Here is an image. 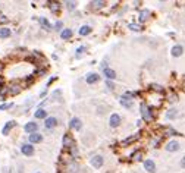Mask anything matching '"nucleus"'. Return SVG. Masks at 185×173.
<instances>
[{"label": "nucleus", "instance_id": "19", "mask_svg": "<svg viewBox=\"0 0 185 173\" xmlns=\"http://www.w3.org/2000/svg\"><path fill=\"white\" fill-rule=\"evenodd\" d=\"M15 125H16V122H13V120H10V122H8V123L5 125L3 131H2V132H3V135H8L9 131H10V129H12V128H13Z\"/></svg>", "mask_w": 185, "mask_h": 173}, {"label": "nucleus", "instance_id": "8", "mask_svg": "<svg viewBox=\"0 0 185 173\" xmlns=\"http://www.w3.org/2000/svg\"><path fill=\"white\" fill-rule=\"evenodd\" d=\"M91 166L92 167H96V169H100L101 166H103V157L101 156H94L91 158Z\"/></svg>", "mask_w": 185, "mask_h": 173}, {"label": "nucleus", "instance_id": "34", "mask_svg": "<svg viewBox=\"0 0 185 173\" xmlns=\"http://www.w3.org/2000/svg\"><path fill=\"white\" fill-rule=\"evenodd\" d=\"M106 85H107V88H109V90H113V88H115V85H113L112 81H106Z\"/></svg>", "mask_w": 185, "mask_h": 173}, {"label": "nucleus", "instance_id": "26", "mask_svg": "<svg viewBox=\"0 0 185 173\" xmlns=\"http://www.w3.org/2000/svg\"><path fill=\"white\" fill-rule=\"evenodd\" d=\"M19 91H21V87H19V85H12V87L9 88V94L15 95V94H18Z\"/></svg>", "mask_w": 185, "mask_h": 173}, {"label": "nucleus", "instance_id": "4", "mask_svg": "<svg viewBox=\"0 0 185 173\" xmlns=\"http://www.w3.org/2000/svg\"><path fill=\"white\" fill-rule=\"evenodd\" d=\"M166 151H169V153H173V151H178L179 150V142L178 141H170V142H168L166 144Z\"/></svg>", "mask_w": 185, "mask_h": 173}, {"label": "nucleus", "instance_id": "20", "mask_svg": "<svg viewBox=\"0 0 185 173\" xmlns=\"http://www.w3.org/2000/svg\"><path fill=\"white\" fill-rule=\"evenodd\" d=\"M63 147L65 148H71V147H74V142L71 140V137L69 135H65L63 137Z\"/></svg>", "mask_w": 185, "mask_h": 173}, {"label": "nucleus", "instance_id": "6", "mask_svg": "<svg viewBox=\"0 0 185 173\" xmlns=\"http://www.w3.org/2000/svg\"><path fill=\"white\" fill-rule=\"evenodd\" d=\"M58 125V119L56 117H46V122H44V128L46 129H51Z\"/></svg>", "mask_w": 185, "mask_h": 173}, {"label": "nucleus", "instance_id": "17", "mask_svg": "<svg viewBox=\"0 0 185 173\" xmlns=\"http://www.w3.org/2000/svg\"><path fill=\"white\" fill-rule=\"evenodd\" d=\"M90 6H91V9H101L103 6H106V3L103 0H92Z\"/></svg>", "mask_w": 185, "mask_h": 173}, {"label": "nucleus", "instance_id": "32", "mask_svg": "<svg viewBox=\"0 0 185 173\" xmlns=\"http://www.w3.org/2000/svg\"><path fill=\"white\" fill-rule=\"evenodd\" d=\"M75 2H66V8L69 9V10H74V9H75Z\"/></svg>", "mask_w": 185, "mask_h": 173}, {"label": "nucleus", "instance_id": "18", "mask_svg": "<svg viewBox=\"0 0 185 173\" xmlns=\"http://www.w3.org/2000/svg\"><path fill=\"white\" fill-rule=\"evenodd\" d=\"M72 29H69V28H66V29H62V33H60V37H62V40H69L71 37H72Z\"/></svg>", "mask_w": 185, "mask_h": 173}, {"label": "nucleus", "instance_id": "29", "mask_svg": "<svg viewBox=\"0 0 185 173\" xmlns=\"http://www.w3.org/2000/svg\"><path fill=\"white\" fill-rule=\"evenodd\" d=\"M132 160H137V161H141L143 160V153L141 151H137L132 154Z\"/></svg>", "mask_w": 185, "mask_h": 173}, {"label": "nucleus", "instance_id": "14", "mask_svg": "<svg viewBox=\"0 0 185 173\" xmlns=\"http://www.w3.org/2000/svg\"><path fill=\"white\" fill-rule=\"evenodd\" d=\"M103 74H104V76L107 78V81H112V79L116 78V72H115L113 69H109V67H106V69L103 71Z\"/></svg>", "mask_w": 185, "mask_h": 173}, {"label": "nucleus", "instance_id": "5", "mask_svg": "<svg viewBox=\"0 0 185 173\" xmlns=\"http://www.w3.org/2000/svg\"><path fill=\"white\" fill-rule=\"evenodd\" d=\"M21 151H22V154H25V156H33L34 154V147L31 145V144H22Z\"/></svg>", "mask_w": 185, "mask_h": 173}, {"label": "nucleus", "instance_id": "28", "mask_svg": "<svg viewBox=\"0 0 185 173\" xmlns=\"http://www.w3.org/2000/svg\"><path fill=\"white\" fill-rule=\"evenodd\" d=\"M150 88H152L153 91H157V92H165L163 87H162V85H159V84H152V85H150Z\"/></svg>", "mask_w": 185, "mask_h": 173}, {"label": "nucleus", "instance_id": "11", "mask_svg": "<svg viewBox=\"0 0 185 173\" xmlns=\"http://www.w3.org/2000/svg\"><path fill=\"white\" fill-rule=\"evenodd\" d=\"M25 132H28V133H35L37 132V129H38V125L34 123V122H28V123L25 125Z\"/></svg>", "mask_w": 185, "mask_h": 173}, {"label": "nucleus", "instance_id": "30", "mask_svg": "<svg viewBox=\"0 0 185 173\" xmlns=\"http://www.w3.org/2000/svg\"><path fill=\"white\" fill-rule=\"evenodd\" d=\"M163 132H165V135H178L176 131H173L172 128H165V129H163Z\"/></svg>", "mask_w": 185, "mask_h": 173}, {"label": "nucleus", "instance_id": "1", "mask_svg": "<svg viewBox=\"0 0 185 173\" xmlns=\"http://www.w3.org/2000/svg\"><path fill=\"white\" fill-rule=\"evenodd\" d=\"M140 107H141V115H143V119L145 120V122H150V120L153 119L152 110H150V109L147 107V106H145L144 103L141 104V106H140Z\"/></svg>", "mask_w": 185, "mask_h": 173}, {"label": "nucleus", "instance_id": "36", "mask_svg": "<svg viewBox=\"0 0 185 173\" xmlns=\"http://www.w3.org/2000/svg\"><path fill=\"white\" fill-rule=\"evenodd\" d=\"M54 28H56V29H60V28H62V22H56V25H54Z\"/></svg>", "mask_w": 185, "mask_h": 173}, {"label": "nucleus", "instance_id": "37", "mask_svg": "<svg viewBox=\"0 0 185 173\" xmlns=\"http://www.w3.org/2000/svg\"><path fill=\"white\" fill-rule=\"evenodd\" d=\"M181 166L185 169V157H182V160H181Z\"/></svg>", "mask_w": 185, "mask_h": 173}, {"label": "nucleus", "instance_id": "39", "mask_svg": "<svg viewBox=\"0 0 185 173\" xmlns=\"http://www.w3.org/2000/svg\"><path fill=\"white\" fill-rule=\"evenodd\" d=\"M0 69H2V63H0Z\"/></svg>", "mask_w": 185, "mask_h": 173}, {"label": "nucleus", "instance_id": "22", "mask_svg": "<svg viewBox=\"0 0 185 173\" xmlns=\"http://www.w3.org/2000/svg\"><path fill=\"white\" fill-rule=\"evenodd\" d=\"M40 24H41V26L44 28V29H47V31H50V29H51L50 22H49L46 18H40Z\"/></svg>", "mask_w": 185, "mask_h": 173}, {"label": "nucleus", "instance_id": "2", "mask_svg": "<svg viewBox=\"0 0 185 173\" xmlns=\"http://www.w3.org/2000/svg\"><path fill=\"white\" fill-rule=\"evenodd\" d=\"M119 103H120L125 109H131V107H132V104H134L132 99H131V97H128V95H122V97L119 99Z\"/></svg>", "mask_w": 185, "mask_h": 173}, {"label": "nucleus", "instance_id": "7", "mask_svg": "<svg viewBox=\"0 0 185 173\" xmlns=\"http://www.w3.org/2000/svg\"><path fill=\"white\" fill-rule=\"evenodd\" d=\"M81 126H82V123H81V120H79L78 117H74V119H71V122H69V128H71V129L79 131V129H81Z\"/></svg>", "mask_w": 185, "mask_h": 173}, {"label": "nucleus", "instance_id": "15", "mask_svg": "<svg viewBox=\"0 0 185 173\" xmlns=\"http://www.w3.org/2000/svg\"><path fill=\"white\" fill-rule=\"evenodd\" d=\"M140 138V133H135V135H131V137H128L126 140L122 141V145L125 147V145H129V144H132V142H135V141Z\"/></svg>", "mask_w": 185, "mask_h": 173}, {"label": "nucleus", "instance_id": "24", "mask_svg": "<svg viewBox=\"0 0 185 173\" xmlns=\"http://www.w3.org/2000/svg\"><path fill=\"white\" fill-rule=\"evenodd\" d=\"M10 37V29L9 28H0V38H8Z\"/></svg>", "mask_w": 185, "mask_h": 173}, {"label": "nucleus", "instance_id": "33", "mask_svg": "<svg viewBox=\"0 0 185 173\" xmlns=\"http://www.w3.org/2000/svg\"><path fill=\"white\" fill-rule=\"evenodd\" d=\"M12 107V103H8V104H2L0 106V110H6V109H10Z\"/></svg>", "mask_w": 185, "mask_h": 173}, {"label": "nucleus", "instance_id": "12", "mask_svg": "<svg viewBox=\"0 0 185 173\" xmlns=\"http://www.w3.org/2000/svg\"><path fill=\"white\" fill-rule=\"evenodd\" d=\"M41 141H43V135L38 133V132L30 135V142H31V144H38V142H41Z\"/></svg>", "mask_w": 185, "mask_h": 173}, {"label": "nucleus", "instance_id": "16", "mask_svg": "<svg viewBox=\"0 0 185 173\" xmlns=\"http://www.w3.org/2000/svg\"><path fill=\"white\" fill-rule=\"evenodd\" d=\"M152 16V13H150V10H147V9H144L140 12V22H145L148 18Z\"/></svg>", "mask_w": 185, "mask_h": 173}, {"label": "nucleus", "instance_id": "10", "mask_svg": "<svg viewBox=\"0 0 185 173\" xmlns=\"http://www.w3.org/2000/svg\"><path fill=\"white\" fill-rule=\"evenodd\" d=\"M144 169H145L147 172L154 173L156 172V164H154V161H153V160H145V161H144Z\"/></svg>", "mask_w": 185, "mask_h": 173}, {"label": "nucleus", "instance_id": "27", "mask_svg": "<svg viewBox=\"0 0 185 173\" xmlns=\"http://www.w3.org/2000/svg\"><path fill=\"white\" fill-rule=\"evenodd\" d=\"M128 28H129V29H132V31H137V33L143 29V26H141L140 24H129V25H128Z\"/></svg>", "mask_w": 185, "mask_h": 173}, {"label": "nucleus", "instance_id": "25", "mask_svg": "<svg viewBox=\"0 0 185 173\" xmlns=\"http://www.w3.org/2000/svg\"><path fill=\"white\" fill-rule=\"evenodd\" d=\"M176 116H178V110H175V109H170L168 113H166V117L168 119H175Z\"/></svg>", "mask_w": 185, "mask_h": 173}, {"label": "nucleus", "instance_id": "23", "mask_svg": "<svg viewBox=\"0 0 185 173\" xmlns=\"http://www.w3.org/2000/svg\"><path fill=\"white\" fill-rule=\"evenodd\" d=\"M90 33H91V26H88V25H84L79 28V35H88Z\"/></svg>", "mask_w": 185, "mask_h": 173}, {"label": "nucleus", "instance_id": "9", "mask_svg": "<svg viewBox=\"0 0 185 173\" xmlns=\"http://www.w3.org/2000/svg\"><path fill=\"white\" fill-rule=\"evenodd\" d=\"M109 123H110V126H112V128H116V126H119V125H120V116L116 115V113H113V115L110 116Z\"/></svg>", "mask_w": 185, "mask_h": 173}, {"label": "nucleus", "instance_id": "38", "mask_svg": "<svg viewBox=\"0 0 185 173\" xmlns=\"http://www.w3.org/2000/svg\"><path fill=\"white\" fill-rule=\"evenodd\" d=\"M2 84H3V76H0V88H2Z\"/></svg>", "mask_w": 185, "mask_h": 173}, {"label": "nucleus", "instance_id": "3", "mask_svg": "<svg viewBox=\"0 0 185 173\" xmlns=\"http://www.w3.org/2000/svg\"><path fill=\"white\" fill-rule=\"evenodd\" d=\"M85 81H87V84H97L99 81H100V75L96 74V72H91V74L87 75Z\"/></svg>", "mask_w": 185, "mask_h": 173}, {"label": "nucleus", "instance_id": "13", "mask_svg": "<svg viewBox=\"0 0 185 173\" xmlns=\"http://www.w3.org/2000/svg\"><path fill=\"white\" fill-rule=\"evenodd\" d=\"M182 53H184L182 46L176 44V46H173V47H172V56H173V57H179V56H182Z\"/></svg>", "mask_w": 185, "mask_h": 173}, {"label": "nucleus", "instance_id": "21", "mask_svg": "<svg viewBox=\"0 0 185 173\" xmlns=\"http://www.w3.org/2000/svg\"><path fill=\"white\" fill-rule=\"evenodd\" d=\"M34 116H35L37 119H46V116H47V112H46L44 109H38V110L34 113Z\"/></svg>", "mask_w": 185, "mask_h": 173}, {"label": "nucleus", "instance_id": "31", "mask_svg": "<svg viewBox=\"0 0 185 173\" xmlns=\"http://www.w3.org/2000/svg\"><path fill=\"white\" fill-rule=\"evenodd\" d=\"M85 51V46H81V47H78L76 49V57H81V54Z\"/></svg>", "mask_w": 185, "mask_h": 173}, {"label": "nucleus", "instance_id": "35", "mask_svg": "<svg viewBox=\"0 0 185 173\" xmlns=\"http://www.w3.org/2000/svg\"><path fill=\"white\" fill-rule=\"evenodd\" d=\"M71 153H72V156L75 157L76 154H78V150H76V147L74 145V147H71Z\"/></svg>", "mask_w": 185, "mask_h": 173}]
</instances>
